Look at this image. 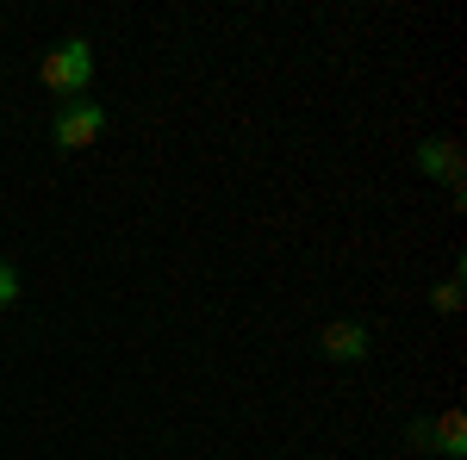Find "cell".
Returning a JSON list of instances; mask_svg holds the SVG:
<instances>
[{
    "label": "cell",
    "mask_w": 467,
    "mask_h": 460,
    "mask_svg": "<svg viewBox=\"0 0 467 460\" xmlns=\"http://www.w3.org/2000/svg\"><path fill=\"white\" fill-rule=\"evenodd\" d=\"M37 81L57 94V100H88V81H94V44L88 37H63L37 56Z\"/></svg>",
    "instance_id": "cell-1"
},
{
    "label": "cell",
    "mask_w": 467,
    "mask_h": 460,
    "mask_svg": "<svg viewBox=\"0 0 467 460\" xmlns=\"http://www.w3.org/2000/svg\"><path fill=\"white\" fill-rule=\"evenodd\" d=\"M107 138V107L100 100H63L50 118V143L57 149H94Z\"/></svg>",
    "instance_id": "cell-2"
},
{
    "label": "cell",
    "mask_w": 467,
    "mask_h": 460,
    "mask_svg": "<svg viewBox=\"0 0 467 460\" xmlns=\"http://www.w3.org/2000/svg\"><path fill=\"white\" fill-rule=\"evenodd\" d=\"M318 349H324V361H337V367H356V361H368L374 336H368V323L337 318V323H324V330H318Z\"/></svg>",
    "instance_id": "cell-3"
},
{
    "label": "cell",
    "mask_w": 467,
    "mask_h": 460,
    "mask_svg": "<svg viewBox=\"0 0 467 460\" xmlns=\"http://www.w3.org/2000/svg\"><path fill=\"white\" fill-rule=\"evenodd\" d=\"M418 175L442 180V187H449L455 199L467 193V180H462V149H455L449 138H424V143H418Z\"/></svg>",
    "instance_id": "cell-4"
},
{
    "label": "cell",
    "mask_w": 467,
    "mask_h": 460,
    "mask_svg": "<svg viewBox=\"0 0 467 460\" xmlns=\"http://www.w3.org/2000/svg\"><path fill=\"white\" fill-rule=\"evenodd\" d=\"M431 455L467 460V417H462V411H442V417H431Z\"/></svg>",
    "instance_id": "cell-5"
},
{
    "label": "cell",
    "mask_w": 467,
    "mask_h": 460,
    "mask_svg": "<svg viewBox=\"0 0 467 460\" xmlns=\"http://www.w3.org/2000/svg\"><path fill=\"white\" fill-rule=\"evenodd\" d=\"M431 305L442 312V318H455V312H462V268H455V274H449V281L431 292Z\"/></svg>",
    "instance_id": "cell-6"
},
{
    "label": "cell",
    "mask_w": 467,
    "mask_h": 460,
    "mask_svg": "<svg viewBox=\"0 0 467 460\" xmlns=\"http://www.w3.org/2000/svg\"><path fill=\"white\" fill-rule=\"evenodd\" d=\"M13 299H19V268H13V261H0V312H6Z\"/></svg>",
    "instance_id": "cell-7"
},
{
    "label": "cell",
    "mask_w": 467,
    "mask_h": 460,
    "mask_svg": "<svg viewBox=\"0 0 467 460\" xmlns=\"http://www.w3.org/2000/svg\"><path fill=\"white\" fill-rule=\"evenodd\" d=\"M405 435H411V448H424V455H431V417H411Z\"/></svg>",
    "instance_id": "cell-8"
}]
</instances>
